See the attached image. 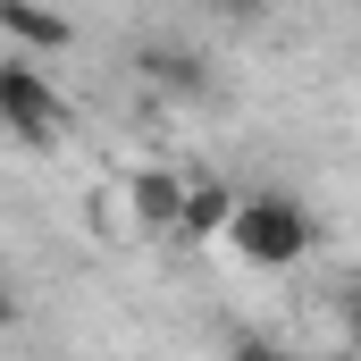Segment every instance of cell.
I'll use <instances>...</instances> for the list:
<instances>
[{"label":"cell","mask_w":361,"mask_h":361,"mask_svg":"<svg viewBox=\"0 0 361 361\" xmlns=\"http://www.w3.org/2000/svg\"><path fill=\"white\" fill-rule=\"evenodd\" d=\"M143 76H160V85H185V92H202V68H193L185 51H143Z\"/></svg>","instance_id":"8992f818"},{"label":"cell","mask_w":361,"mask_h":361,"mask_svg":"<svg viewBox=\"0 0 361 361\" xmlns=\"http://www.w3.org/2000/svg\"><path fill=\"white\" fill-rule=\"evenodd\" d=\"M0 126L25 143V152H51L59 143V126H68V101L51 76H34L25 59H0Z\"/></svg>","instance_id":"7a4b0ae2"},{"label":"cell","mask_w":361,"mask_h":361,"mask_svg":"<svg viewBox=\"0 0 361 361\" xmlns=\"http://www.w3.org/2000/svg\"><path fill=\"white\" fill-rule=\"evenodd\" d=\"M219 227H227V193H219V185H185L177 235H219Z\"/></svg>","instance_id":"5b68a950"},{"label":"cell","mask_w":361,"mask_h":361,"mask_svg":"<svg viewBox=\"0 0 361 361\" xmlns=\"http://www.w3.org/2000/svg\"><path fill=\"white\" fill-rule=\"evenodd\" d=\"M0 25H8L25 51H68V42H76V25H68L51 0H0Z\"/></svg>","instance_id":"3957f363"},{"label":"cell","mask_w":361,"mask_h":361,"mask_svg":"<svg viewBox=\"0 0 361 361\" xmlns=\"http://www.w3.org/2000/svg\"><path fill=\"white\" fill-rule=\"evenodd\" d=\"M252 269H294L311 244H319V227H311V210L302 202H286V193H244V202H227V227H219Z\"/></svg>","instance_id":"6da1fadb"},{"label":"cell","mask_w":361,"mask_h":361,"mask_svg":"<svg viewBox=\"0 0 361 361\" xmlns=\"http://www.w3.org/2000/svg\"><path fill=\"white\" fill-rule=\"evenodd\" d=\"M126 202H135V227H177V210H185V177H169V169H143Z\"/></svg>","instance_id":"277c9868"},{"label":"cell","mask_w":361,"mask_h":361,"mask_svg":"<svg viewBox=\"0 0 361 361\" xmlns=\"http://www.w3.org/2000/svg\"><path fill=\"white\" fill-rule=\"evenodd\" d=\"M8 319H17V302H8V286H0V328H8Z\"/></svg>","instance_id":"52a82bcc"}]
</instances>
